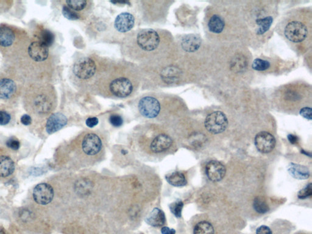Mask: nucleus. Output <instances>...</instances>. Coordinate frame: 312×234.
<instances>
[{
  "instance_id": "obj_9",
  "label": "nucleus",
  "mask_w": 312,
  "mask_h": 234,
  "mask_svg": "<svg viewBox=\"0 0 312 234\" xmlns=\"http://www.w3.org/2000/svg\"><path fill=\"white\" fill-rule=\"evenodd\" d=\"M149 150L154 154H161L168 151L173 145V140L161 130L149 134Z\"/></svg>"
},
{
  "instance_id": "obj_37",
  "label": "nucleus",
  "mask_w": 312,
  "mask_h": 234,
  "mask_svg": "<svg viewBox=\"0 0 312 234\" xmlns=\"http://www.w3.org/2000/svg\"><path fill=\"white\" fill-rule=\"evenodd\" d=\"M256 234H272V231L267 226H261L257 229Z\"/></svg>"
},
{
  "instance_id": "obj_30",
  "label": "nucleus",
  "mask_w": 312,
  "mask_h": 234,
  "mask_svg": "<svg viewBox=\"0 0 312 234\" xmlns=\"http://www.w3.org/2000/svg\"><path fill=\"white\" fill-rule=\"evenodd\" d=\"M231 68L234 71H240L245 68L247 65L246 59L243 56H238L237 58L233 59V63L231 64Z\"/></svg>"
},
{
  "instance_id": "obj_11",
  "label": "nucleus",
  "mask_w": 312,
  "mask_h": 234,
  "mask_svg": "<svg viewBox=\"0 0 312 234\" xmlns=\"http://www.w3.org/2000/svg\"><path fill=\"white\" fill-rule=\"evenodd\" d=\"M227 116L223 112L216 111L208 114L205 122L206 129L213 134H220L224 132L228 127Z\"/></svg>"
},
{
  "instance_id": "obj_5",
  "label": "nucleus",
  "mask_w": 312,
  "mask_h": 234,
  "mask_svg": "<svg viewBox=\"0 0 312 234\" xmlns=\"http://www.w3.org/2000/svg\"><path fill=\"white\" fill-rule=\"evenodd\" d=\"M23 78L16 68L0 70V100L10 103L18 99L23 89Z\"/></svg>"
},
{
  "instance_id": "obj_10",
  "label": "nucleus",
  "mask_w": 312,
  "mask_h": 234,
  "mask_svg": "<svg viewBox=\"0 0 312 234\" xmlns=\"http://www.w3.org/2000/svg\"><path fill=\"white\" fill-rule=\"evenodd\" d=\"M166 1H141L142 11L145 21L149 23H154L161 21L162 5Z\"/></svg>"
},
{
  "instance_id": "obj_41",
  "label": "nucleus",
  "mask_w": 312,
  "mask_h": 234,
  "mask_svg": "<svg viewBox=\"0 0 312 234\" xmlns=\"http://www.w3.org/2000/svg\"><path fill=\"white\" fill-rule=\"evenodd\" d=\"M0 234H7L6 232V231H5L4 230V229H1V230H0Z\"/></svg>"
},
{
  "instance_id": "obj_18",
  "label": "nucleus",
  "mask_w": 312,
  "mask_h": 234,
  "mask_svg": "<svg viewBox=\"0 0 312 234\" xmlns=\"http://www.w3.org/2000/svg\"><path fill=\"white\" fill-rule=\"evenodd\" d=\"M16 169L14 161L11 157L0 152V178H7L12 175Z\"/></svg>"
},
{
  "instance_id": "obj_38",
  "label": "nucleus",
  "mask_w": 312,
  "mask_h": 234,
  "mask_svg": "<svg viewBox=\"0 0 312 234\" xmlns=\"http://www.w3.org/2000/svg\"><path fill=\"white\" fill-rule=\"evenodd\" d=\"M21 122L22 124L28 126L31 124L32 123V118L29 115L27 114H24L21 117Z\"/></svg>"
},
{
  "instance_id": "obj_7",
  "label": "nucleus",
  "mask_w": 312,
  "mask_h": 234,
  "mask_svg": "<svg viewBox=\"0 0 312 234\" xmlns=\"http://www.w3.org/2000/svg\"><path fill=\"white\" fill-rule=\"evenodd\" d=\"M62 6L63 16L70 21L85 20L93 8V1L87 0H67Z\"/></svg>"
},
{
  "instance_id": "obj_40",
  "label": "nucleus",
  "mask_w": 312,
  "mask_h": 234,
  "mask_svg": "<svg viewBox=\"0 0 312 234\" xmlns=\"http://www.w3.org/2000/svg\"><path fill=\"white\" fill-rule=\"evenodd\" d=\"M288 139L292 144H295L298 142V138L295 135L290 134L288 135Z\"/></svg>"
},
{
  "instance_id": "obj_22",
  "label": "nucleus",
  "mask_w": 312,
  "mask_h": 234,
  "mask_svg": "<svg viewBox=\"0 0 312 234\" xmlns=\"http://www.w3.org/2000/svg\"><path fill=\"white\" fill-rule=\"evenodd\" d=\"M288 171L292 177L297 179H306L310 176L309 169L301 165L291 164L289 166Z\"/></svg>"
},
{
  "instance_id": "obj_19",
  "label": "nucleus",
  "mask_w": 312,
  "mask_h": 234,
  "mask_svg": "<svg viewBox=\"0 0 312 234\" xmlns=\"http://www.w3.org/2000/svg\"><path fill=\"white\" fill-rule=\"evenodd\" d=\"M201 40L200 37L195 34H188L184 37L181 41V46L187 52H195L200 47Z\"/></svg>"
},
{
  "instance_id": "obj_34",
  "label": "nucleus",
  "mask_w": 312,
  "mask_h": 234,
  "mask_svg": "<svg viewBox=\"0 0 312 234\" xmlns=\"http://www.w3.org/2000/svg\"><path fill=\"white\" fill-rule=\"evenodd\" d=\"M6 145L7 147L13 150H18L21 146L19 140L16 138L12 137L7 140L6 142Z\"/></svg>"
},
{
  "instance_id": "obj_21",
  "label": "nucleus",
  "mask_w": 312,
  "mask_h": 234,
  "mask_svg": "<svg viewBox=\"0 0 312 234\" xmlns=\"http://www.w3.org/2000/svg\"><path fill=\"white\" fill-rule=\"evenodd\" d=\"M35 36H36V41L47 48L52 45L55 42V35L52 32L48 29L39 28Z\"/></svg>"
},
{
  "instance_id": "obj_16",
  "label": "nucleus",
  "mask_w": 312,
  "mask_h": 234,
  "mask_svg": "<svg viewBox=\"0 0 312 234\" xmlns=\"http://www.w3.org/2000/svg\"><path fill=\"white\" fill-rule=\"evenodd\" d=\"M227 170L220 162L212 161L206 166V173L208 179L212 182H219L224 178Z\"/></svg>"
},
{
  "instance_id": "obj_28",
  "label": "nucleus",
  "mask_w": 312,
  "mask_h": 234,
  "mask_svg": "<svg viewBox=\"0 0 312 234\" xmlns=\"http://www.w3.org/2000/svg\"><path fill=\"white\" fill-rule=\"evenodd\" d=\"M184 207L183 202L181 200H178L169 205V208L172 213L177 218L181 217L182 211Z\"/></svg>"
},
{
  "instance_id": "obj_39",
  "label": "nucleus",
  "mask_w": 312,
  "mask_h": 234,
  "mask_svg": "<svg viewBox=\"0 0 312 234\" xmlns=\"http://www.w3.org/2000/svg\"><path fill=\"white\" fill-rule=\"evenodd\" d=\"M161 233L162 234H175L176 231L166 226L162 228Z\"/></svg>"
},
{
  "instance_id": "obj_4",
  "label": "nucleus",
  "mask_w": 312,
  "mask_h": 234,
  "mask_svg": "<svg viewBox=\"0 0 312 234\" xmlns=\"http://www.w3.org/2000/svg\"><path fill=\"white\" fill-rule=\"evenodd\" d=\"M30 43L24 29L11 24H0V53L5 58L16 62L24 55Z\"/></svg>"
},
{
  "instance_id": "obj_35",
  "label": "nucleus",
  "mask_w": 312,
  "mask_h": 234,
  "mask_svg": "<svg viewBox=\"0 0 312 234\" xmlns=\"http://www.w3.org/2000/svg\"><path fill=\"white\" fill-rule=\"evenodd\" d=\"M300 115L306 119L312 120V109L310 107H304L300 110Z\"/></svg>"
},
{
  "instance_id": "obj_33",
  "label": "nucleus",
  "mask_w": 312,
  "mask_h": 234,
  "mask_svg": "<svg viewBox=\"0 0 312 234\" xmlns=\"http://www.w3.org/2000/svg\"><path fill=\"white\" fill-rule=\"evenodd\" d=\"M11 120V115L8 112L1 110L0 111V125L4 126L8 124Z\"/></svg>"
},
{
  "instance_id": "obj_17",
  "label": "nucleus",
  "mask_w": 312,
  "mask_h": 234,
  "mask_svg": "<svg viewBox=\"0 0 312 234\" xmlns=\"http://www.w3.org/2000/svg\"><path fill=\"white\" fill-rule=\"evenodd\" d=\"M67 122V118L62 113H54L49 117L46 122V131L48 134H53L62 129Z\"/></svg>"
},
{
  "instance_id": "obj_23",
  "label": "nucleus",
  "mask_w": 312,
  "mask_h": 234,
  "mask_svg": "<svg viewBox=\"0 0 312 234\" xmlns=\"http://www.w3.org/2000/svg\"><path fill=\"white\" fill-rule=\"evenodd\" d=\"M166 179L169 184L174 187H184L187 183L184 174L179 171H174L167 174Z\"/></svg>"
},
{
  "instance_id": "obj_8",
  "label": "nucleus",
  "mask_w": 312,
  "mask_h": 234,
  "mask_svg": "<svg viewBox=\"0 0 312 234\" xmlns=\"http://www.w3.org/2000/svg\"><path fill=\"white\" fill-rule=\"evenodd\" d=\"M80 142L81 149L88 156L99 154L103 147L102 139L94 132H85L81 137Z\"/></svg>"
},
{
  "instance_id": "obj_29",
  "label": "nucleus",
  "mask_w": 312,
  "mask_h": 234,
  "mask_svg": "<svg viewBox=\"0 0 312 234\" xmlns=\"http://www.w3.org/2000/svg\"><path fill=\"white\" fill-rule=\"evenodd\" d=\"M270 66L269 61L262 60L260 59H255L252 64V67L257 71H264L267 70Z\"/></svg>"
},
{
  "instance_id": "obj_1",
  "label": "nucleus",
  "mask_w": 312,
  "mask_h": 234,
  "mask_svg": "<svg viewBox=\"0 0 312 234\" xmlns=\"http://www.w3.org/2000/svg\"><path fill=\"white\" fill-rule=\"evenodd\" d=\"M141 80L136 64L97 56L94 75L85 90L105 98L125 99L137 92Z\"/></svg>"
},
{
  "instance_id": "obj_6",
  "label": "nucleus",
  "mask_w": 312,
  "mask_h": 234,
  "mask_svg": "<svg viewBox=\"0 0 312 234\" xmlns=\"http://www.w3.org/2000/svg\"><path fill=\"white\" fill-rule=\"evenodd\" d=\"M20 59H24V64H29V68H49L51 59L50 51L39 42L33 41L19 60Z\"/></svg>"
},
{
  "instance_id": "obj_2",
  "label": "nucleus",
  "mask_w": 312,
  "mask_h": 234,
  "mask_svg": "<svg viewBox=\"0 0 312 234\" xmlns=\"http://www.w3.org/2000/svg\"><path fill=\"white\" fill-rule=\"evenodd\" d=\"M166 34L161 29H141L127 34L122 43L125 58L139 68H151L166 63Z\"/></svg>"
},
{
  "instance_id": "obj_27",
  "label": "nucleus",
  "mask_w": 312,
  "mask_h": 234,
  "mask_svg": "<svg viewBox=\"0 0 312 234\" xmlns=\"http://www.w3.org/2000/svg\"><path fill=\"white\" fill-rule=\"evenodd\" d=\"M253 208L259 213H265L269 211V207L267 203L260 197H257L254 199Z\"/></svg>"
},
{
  "instance_id": "obj_36",
  "label": "nucleus",
  "mask_w": 312,
  "mask_h": 234,
  "mask_svg": "<svg viewBox=\"0 0 312 234\" xmlns=\"http://www.w3.org/2000/svg\"><path fill=\"white\" fill-rule=\"evenodd\" d=\"M99 120L97 117H89L85 121V124L90 128L96 127L98 124Z\"/></svg>"
},
{
  "instance_id": "obj_14",
  "label": "nucleus",
  "mask_w": 312,
  "mask_h": 234,
  "mask_svg": "<svg viewBox=\"0 0 312 234\" xmlns=\"http://www.w3.org/2000/svg\"><path fill=\"white\" fill-rule=\"evenodd\" d=\"M255 145L258 151L262 153H269L274 149L276 139L269 132H260L255 137Z\"/></svg>"
},
{
  "instance_id": "obj_13",
  "label": "nucleus",
  "mask_w": 312,
  "mask_h": 234,
  "mask_svg": "<svg viewBox=\"0 0 312 234\" xmlns=\"http://www.w3.org/2000/svg\"><path fill=\"white\" fill-rule=\"evenodd\" d=\"M308 35V29L303 23L299 21H291L285 29V36L292 43L303 42Z\"/></svg>"
},
{
  "instance_id": "obj_15",
  "label": "nucleus",
  "mask_w": 312,
  "mask_h": 234,
  "mask_svg": "<svg viewBox=\"0 0 312 234\" xmlns=\"http://www.w3.org/2000/svg\"><path fill=\"white\" fill-rule=\"evenodd\" d=\"M135 17L129 12H123L118 15L114 21V28L119 33H127L134 28Z\"/></svg>"
},
{
  "instance_id": "obj_26",
  "label": "nucleus",
  "mask_w": 312,
  "mask_h": 234,
  "mask_svg": "<svg viewBox=\"0 0 312 234\" xmlns=\"http://www.w3.org/2000/svg\"><path fill=\"white\" fill-rule=\"evenodd\" d=\"M272 21L273 20L271 17H267L264 19L257 20V23L258 25L260 26V28L257 31V34L262 35L263 34L266 33L271 26Z\"/></svg>"
},
{
  "instance_id": "obj_20",
  "label": "nucleus",
  "mask_w": 312,
  "mask_h": 234,
  "mask_svg": "<svg viewBox=\"0 0 312 234\" xmlns=\"http://www.w3.org/2000/svg\"><path fill=\"white\" fill-rule=\"evenodd\" d=\"M146 222L153 227H161L166 222V215L163 211L159 208H154L147 215Z\"/></svg>"
},
{
  "instance_id": "obj_12",
  "label": "nucleus",
  "mask_w": 312,
  "mask_h": 234,
  "mask_svg": "<svg viewBox=\"0 0 312 234\" xmlns=\"http://www.w3.org/2000/svg\"><path fill=\"white\" fill-rule=\"evenodd\" d=\"M54 196L55 191L53 187L47 183L39 184L33 189V199L38 205H48L53 200Z\"/></svg>"
},
{
  "instance_id": "obj_3",
  "label": "nucleus",
  "mask_w": 312,
  "mask_h": 234,
  "mask_svg": "<svg viewBox=\"0 0 312 234\" xmlns=\"http://www.w3.org/2000/svg\"><path fill=\"white\" fill-rule=\"evenodd\" d=\"M23 102L27 112L38 116H45L57 106V93L50 83L34 81L24 87Z\"/></svg>"
},
{
  "instance_id": "obj_24",
  "label": "nucleus",
  "mask_w": 312,
  "mask_h": 234,
  "mask_svg": "<svg viewBox=\"0 0 312 234\" xmlns=\"http://www.w3.org/2000/svg\"><path fill=\"white\" fill-rule=\"evenodd\" d=\"M208 29L213 33L219 34L222 33L225 28V22L222 17L214 15L211 17L208 23Z\"/></svg>"
},
{
  "instance_id": "obj_32",
  "label": "nucleus",
  "mask_w": 312,
  "mask_h": 234,
  "mask_svg": "<svg viewBox=\"0 0 312 234\" xmlns=\"http://www.w3.org/2000/svg\"><path fill=\"white\" fill-rule=\"evenodd\" d=\"M312 194V184H309L305 188L301 190L298 193V198L299 199H304L309 198Z\"/></svg>"
},
{
  "instance_id": "obj_31",
  "label": "nucleus",
  "mask_w": 312,
  "mask_h": 234,
  "mask_svg": "<svg viewBox=\"0 0 312 234\" xmlns=\"http://www.w3.org/2000/svg\"><path fill=\"white\" fill-rule=\"evenodd\" d=\"M109 122L113 127L119 128L122 127L124 123V119L118 114H113L109 118Z\"/></svg>"
},
{
  "instance_id": "obj_25",
  "label": "nucleus",
  "mask_w": 312,
  "mask_h": 234,
  "mask_svg": "<svg viewBox=\"0 0 312 234\" xmlns=\"http://www.w3.org/2000/svg\"><path fill=\"white\" fill-rule=\"evenodd\" d=\"M194 234H214L213 226L208 221H201L195 226Z\"/></svg>"
}]
</instances>
